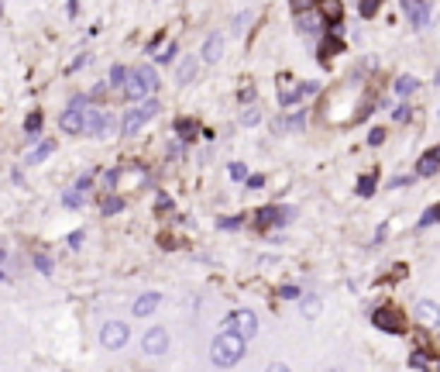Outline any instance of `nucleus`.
<instances>
[{"mask_svg": "<svg viewBox=\"0 0 440 372\" xmlns=\"http://www.w3.org/2000/svg\"><path fill=\"white\" fill-rule=\"evenodd\" d=\"M176 52H179V49L169 42V45H165V52H158V62H172V59H176Z\"/></svg>", "mask_w": 440, "mask_h": 372, "instance_id": "37", "label": "nucleus"}, {"mask_svg": "<svg viewBox=\"0 0 440 372\" xmlns=\"http://www.w3.org/2000/svg\"><path fill=\"white\" fill-rule=\"evenodd\" d=\"M375 186H379V173H364V176H358V197H371L375 193Z\"/></svg>", "mask_w": 440, "mask_h": 372, "instance_id": "21", "label": "nucleus"}, {"mask_svg": "<svg viewBox=\"0 0 440 372\" xmlns=\"http://www.w3.org/2000/svg\"><path fill=\"white\" fill-rule=\"evenodd\" d=\"M320 62H327V55H337V52H344V42H340V38H337V31L334 35H327V38H323V45H320Z\"/></svg>", "mask_w": 440, "mask_h": 372, "instance_id": "20", "label": "nucleus"}, {"mask_svg": "<svg viewBox=\"0 0 440 372\" xmlns=\"http://www.w3.org/2000/svg\"><path fill=\"white\" fill-rule=\"evenodd\" d=\"M52 152H55V141H45V145H38V149L28 156V162H42L45 156H52Z\"/></svg>", "mask_w": 440, "mask_h": 372, "instance_id": "26", "label": "nucleus"}, {"mask_svg": "<svg viewBox=\"0 0 440 372\" xmlns=\"http://www.w3.org/2000/svg\"><path fill=\"white\" fill-rule=\"evenodd\" d=\"M258 121H261L258 107H251V110H244V114H241V124H258Z\"/></svg>", "mask_w": 440, "mask_h": 372, "instance_id": "34", "label": "nucleus"}, {"mask_svg": "<svg viewBox=\"0 0 440 372\" xmlns=\"http://www.w3.org/2000/svg\"><path fill=\"white\" fill-rule=\"evenodd\" d=\"M413 318L420 327H427V331H440V303L437 300H416V307H413Z\"/></svg>", "mask_w": 440, "mask_h": 372, "instance_id": "7", "label": "nucleus"}, {"mask_svg": "<svg viewBox=\"0 0 440 372\" xmlns=\"http://www.w3.org/2000/svg\"><path fill=\"white\" fill-rule=\"evenodd\" d=\"M406 183H413V176H396V180H388L392 190H396V186H406Z\"/></svg>", "mask_w": 440, "mask_h": 372, "instance_id": "43", "label": "nucleus"}, {"mask_svg": "<svg viewBox=\"0 0 440 372\" xmlns=\"http://www.w3.org/2000/svg\"><path fill=\"white\" fill-rule=\"evenodd\" d=\"M413 90H416V80H413V76H399V80H396V93H399V97H410Z\"/></svg>", "mask_w": 440, "mask_h": 372, "instance_id": "25", "label": "nucleus"}, {"mask_svg": "<svg viewBox=\"0 0 440 372\" xmlns=\"http://www.w3.org/2000/svg\"><path fill=\"white\" fill-rule=\"evenodd\" d=\"M396 121H410V104H399V107H396Z\"/></svg>", "mask_w": 440, "mask_h": 372, "instance_id": "42", "label": "nucleus"}, {"mask_svg": "<svg viewBox=\"0 0 440 372\" xmlns=\"http://www.w3.org/2000/svg\"><path fill=\"white\" fill-rule=\"evenodd\" d=\"M430 224H440V204H434L430 211L420 217V228H430Z\"/></svg>", "mask_w": 440, "mask_h": 372, "instance_id": "27", "label": "nucleus"}, {"mask_svg": "<svg viewBox=\"0 0 440 372\" xmlns=\"http://www.w3.org/2000/svg\"><path fill=\"white\" fill-rule=\"evenodd\" d=\"M158 303H162V293H141V296L134 300L131 314H134V318H148L152 310H158Z\"/></svg>", "mask_w": 440, "mask_h": 372, "instance_id": "12", "label": "nucleus"}, {"mask_svg": "<svg viewBox=\"0 0 440 372\" xmlns=\"http://www.w3.org/2000/svg\"><path fill=\"white\" fill-rule=\"evenodd\" d=\"M224 331H237L241 338H255L258 335V314L255 310H234L224 318Z\"/></svg>", "mask_w": 440, "mask_h": 372, "instance_id": "4", "label": "nucleus"}, {"mask_svg": "<svg viewBox=\"0 0 440 372\" xmlns=\"http://www.w3.org/2000/svg\"><path fill=\"white\" fill-rule=\"evenodd\" d=\"M437 86H440V73H437Z\"/></svg>", "mask_w": 440, "mask_h": 372, "instance_id": "45", "label": "nucleus"}, {"mask_svg": "<svg viewBox=\"0 0 440 372\" xmlns=\"http://www.w3.org/2000/svg\"><path fill=\"white\" fill-rule=\"evenodd\" d=\"M69 245H73V248H79V245H83V231H73V235H69Z\"/></svg>", "mask_w": 440, "mask_h": 372, "instance_id": "44", "label": "nucleus"}, {"mask_svg": "<svg viewBox=\"0 0 440 372\" xmlns=\"http://www.w3.org/2000/svg\"><path fill=\"white\" fill-rule=\"evenodd\" d=\"M275 296H279V300H299V286H283Z\"/></svg>", "mask_w": 440, "mask_h": 372, "instance_id": "36", "label": "nucleus"}, {"mask_svg": "<svg viewBox=\"0 0 440 372\" xmlns=\"http://www.w3.org/2000/svg\"><path fill=\"white\" fill-rule=\"evenodd\" d=\"M403 11H406V18H410L416 28L430 25V4H427V0H403Z\"/></svg>", "mask_w": 440, "mask_h": 372, "instance_id": "9", "label": "nucleus"}, {"mask_svg": "<svg viewBox=\"0 0 440 372\" xmlns=\"http://www.w3.org/2000/svg\"><path fill=\"white\" fill-rule=\"evenodd\" d=\"M141 351L152 355V359L165 355V351H169V335H165V327H148L145 338H141Z\"/></svg>", "mask_w": 440, "mask_h": 372, "instance_id": "8", "label": "nucleus"}, {"mask_svg": "<svg viewBox=\"0 0 440 372\" xmlns=\"http://www.w3.org/2000/svg\"><path fill=\"white\" fill-rule=\"evenodd\" d=\"M320 28H323V18H320L313 7L299 11V18H296V31H299V35H316Z\"/></svg>", "mask_w": 440, "mask_h": 372, "instance_id": "11", "label": "nucleus"}, {"mask_svg": "<svg viewBox=\"0 0 440 372\" xmlns=\"http://www.w3.org/2000/svg\"><path fill=\"white\" fill-rule=\"evenodd\" d=\"M227 173H231V180H244V176H248V169H244L241 162H231V169H227Z\"/></svg>", "mask_w": 440, "mask_h": 372, "instance_id": "38", "label": "nucleus"}, {"mask_svg": "<svg viewBox=\"0 0 440 372\" xmlns=\"http://www.w3.org/2000/svg\"><path fill=\"white\" fill-rule=\"evenodd\" d=\"M382 141H386V128H371V132H368V145H375V149H379Z\"/></svg>", "mask_w": 440, "mask_h": 372, "instance_id": "33", "label": "nucleus"}, {"mask_svg": "<svg viewBox=\"0 0 440 372\" xmlns=\"http://www.w3.org/2000/svg\"><path fill=\"white\" fill-rule=\"evenodd\" d=\"M255 224H258V228H272V224H279V207H275V204L261 207V211L255 214Z\"/></svg>", "mask_w": 440, "mask_h": 372, "instance_id": "19", "label": "nucleus"}, {"mask_svg": "<svg viewBox=\"0 0 440 372\" xmlns=\"http://www.w3.org/2000/svg\"><path fill=\"white\" fill-rule=\"evenodd\" d=\"M90 183H93V176H83L76 183V190H69L66 197H62V204L66 207H83V200H86V190H90Z\"/></svg>", "mask_w": 440, "mask_h": 372, "instance_id": "15", "label": "nucleus"}, {"mask_svg": "<svg viewBox=\"0 0 440 372\" xmlns=\"http://www.w3.org/2000/svg\"><path fill=\"white\" fill-rule=\"evenodd\" d=\"M0 259H4V248H0Z\"/></svg>", "mask_w": 440, "mask_h": 372, "instance_id": "46", "label": "nucleus"}, {"mask_svg": "<svg viewBox=\"0 0 440 372\" xmlns=\"http://www.w3.org/2000/svg\"><path fill=\"white\" fill-rule=\"evenodd\" d=\"M371 324H375L379 331H388V335H403V331H406V318H403L396 307H379V310L371 314Z\"/></svg>", "mask_w": 440, "mask_h": 372, "instance_id": "6", "label": "nucleus"}, {"mask_svg": "<svg viewBox=\"0 0 440 372\" xmlns=\"http://www.w3.org/2000/svg\"><path fill=\"white\" fill-rule=\"evenodd\" d=\"M158 86V76L152 66H138L134 73H128V80H124V97L128 100H145L148 93H155Z\"/></svg>", "mask_w": 440, "mask_h": 372, "instance_id": "2", "label": "nucleus"}, {"mask_svg": "<svg viewBox=\"0 0 440 372\" xmlns=\"http://www.w3.org/2000/svg\"><path fill=\"white\" fill-rule=\"evenodd\" d=\"M320 7H323V14L331 18V31H340V14H344V7H340V0H323Z\"/></svg>", "mask_w": 440, "mask_h": 372, "instance_id": "18", "label": "nucleus"}, {"mask_svg": "<svg viewBox=\"0 0 440 372\" xmlns=\"http://www.w3.org/2000/svg\"><path fill=\"white\" fill-rule=\"evenodd\" d=\"M176 134L189 141V138L196 134V121H189V117H179V121H176Z\"/></svg>", "mask_w": 440, "mask_h": 372, "instance_id": "24", "label": "nucleus"}, {"mask_svg": "<svg viewBox=\"0 0 440 372\" xmlns=\"http://www.w3.org/2000/svg\"><path fill=\"white\" fill-rule=\"evenodd\" d=\"M251 21H255V11H244V14H237V18H234V31H244V28L251 25Z\"/></svg>", "mask_w": 440, "mask_h": 372, "instance_id": "31", "label": "nucleus"}, {"mask_svg": "<svg viewBox=\"0 0 440 372\" xmlns=\"http://www.w3.org/2000/svg\"><path fill=\"white\" fill-rule=\"evenodd\" d=\"M220 55H224V35H210L203 45V62H217Z\"/></svg>", "mask_w": 440, "mask_h": 372, "instance_id": "16", "label": "nucleus"}, {"mask_svg": "<svg viewBox=\"0 0 440 372\" xmlns=\"http://www.w3.org/2000/svg\"><path fill=\"white\" fill-rule=\"evenodd\" d=\"M244 180H248L251 190H261V186H265V176H261V173H255V176H244Z\"/></svg>", "mask_w": 440, "mask_h": 372, "instance_id": "40", "label": "nucleus"}, {"mask_svg": "<svg viewBox=\"0 0 440 372\" xmlns=\"http://www.w3.org/2000/svg\"><path fill=\"white\" fill-rule=\"evenodd\" d=\"M434 173H440V145H434V149H427L423 156H420V162H416V176H434Z\"/></svg>", "mask_w": 440, "mask_h": 372, "instance_id": "10", "label": "nucleus"}, {"mask_svg": "<svg viewBox=\"0 0 440 372\" xmlns=\"http://www.w3.org/2000/svg\"><path fill=\"white\" fill-rule=\"evenodd\" d=\"M124 80H128V69H124V66H114V69H110V80H107V86H124Z\"/></svg>", "mask_w": 440, "mask_h": 372, "instance_id": "28", "label": "nucleus"}, {"mask_svg": "<svg viewBox=\"0 0 440 372\" xmlns=\"http://www.w3.org/2000/svg\"><path fill=\"white\" fill-rule=\"evenodd\" d=\"M289 7L299 14V11H307V7H313V0H289Z\"/></svg>", "mask_w": 440, "mask_h": 372, "instance_id": "41", "label": "nucleus"}, {"mask_svg": "<svg viewBox=\"0 0 440 372\" xmlns=\"http://www.w3.org/2000/svg\"><path fill=\"white\" fill-rule=\"evenodd\" d=\"M241 355H244V338H241L237 331H220V335L213 338V345H210V362H213L217 369L237 366Z\"/></svg>", "mask_w": 440, "mask_h": 372, "instance_id": "1", "label": "nucleus"}, {"mask_svg": "<svg viewBox=\"0 0 440 372\" xmlns=\"http://www.w3.org/2000/svg\"><path fill=\"white\" fill-rule=\"evenodd\" d=\"M410 369H430L427 351H413V355H410Z\"/></svg>", "mask_w": 440, "mask_h": 372, "instance_id": "32", "label": "nucleus"}, {"mask_svg": "<svg viewBox=\"0 0 440 372\" xmlns=\"http://www.w3.org/2000/svg\"><path fill=\"white\" fill-rule=\"evenodd\" d=\"M0 279H4V272H0Z\"/></svg>", "mask_w": 440, "mask_h": 372, "instance_id": "47", "label": "nucleus"}, {"mask_svg": "<svg viewBox=\"0 0 440 372\" xmlns=\"http://www.w3.org/2000/svg\"><path fill=\"white\" fill-rule=\"evenodd\" d=\"M124 211V200H121V197H107L104 200V214L107 217H110V214H121Z\"/></svg>", "mask_w": 440, "mask_h": 372, "instance_id": "30", "label": "nucleus"}, {"mask_svg": "<svg viewBox=\"0 0 440 372\" xmlns=\"http://www.w3.org/2000/svg\"><path fill=\"white\" fill-rule=\"evenodd\" d=\"M59 128L66 134H83V110H79V107H69V110L59 117Z\"/></svg>", "mask_w": 440, "mask_h": 372, "instance_id": "13", "label": "nucleus"}, {"mask_svg": "<svg viewBox=\"0 0 440 372\" xmlns=\"http://www.w3.org/2000/svg\"><path fill=\"white\" fill-rule=\"evenodd\" d=\"M307 128V110L292 114V117H275L272 121V132H303Z\"/></svg>", "mask_w": 440, "mask_h": 372, "instance_id": "14", "label": "nucleus"}, {"mask_svg": "<svg viewBox=\"0 0 440 372\" xmlns=\"http://www.w3.org/2000/svg\"><path fill=\"white\" fill-rule=\"evenodd\" d=\"M379 7H382V0H362V4H358L362 18H375V14H379Z\"/></svg>", "mask_w": 440, "mask_h": 372, "instance_id": "29", "label": "nucleus"}, {"mask_svg": "<svg viewBox=\"0 0 440 372\" xmlns=\"http://www.w3.org/2000/svg\"><path fill=\"white\" fill-rule=\"evenodd\" d=\"M299 296H303V293H299ZM299 307H303V314H307V318H320V310H323L320 296H303V300H299Z\"/></svg>", "mask_w": 440, "mask_h": 372, "instance_id": "22", "label": "nucleus"}, {"mask_svg": "<svg viewBox=\"0 0 440 372\" xmlns=\"http://www.w3.org/2000/svg\"><path fill=\"white\" fill-rule=\"evenodd\" d=\"M35 266L42 269V272H52V259L49 255H35Z\"/></svg>", "mask_w": 440, "mask_h": 372, "instance_id": "39", "label": "nucleus"}, {"mask_svg": "<svg viewBox=\"0 0 440 372\" xmlns=\"http://www.w3.org/2000/svg\"><path fill=\"white\" fill-rule=\"evenodd\" d=\"M128 342H131V327L124 320H107L100 327V345L110 348V351H121Z\"/></svg>", "mask_w": 440, "mask_h": 372, "instance_id": "5", "label": "nucleus"}, {"mask_svg": "<svg viewBox=\"0 0 440 372\" xmlns=\"http://www.w3.org/2000/svg\"><path fill=\"white\" fill-rule=\"evenodd\" d=\"M42 124H45V117L35 110V114H28V121H25V132L28 138H38V132H42Z\"/></svg>", "mask_w": 440, "mask_h": 372, "instance_id": "23", "label": "nucleus"}, {"mask_svg": "<svg viewBox=\"0 0 440 372\" xmlns=\"http://www.w3.org/2000/svg\"><path fill=\"white\" fill-rule=\"evenodd\" d=\"M196 69H200V62H196V59H182L179 73H176V83H179V86L193 83V80H196Z\"/></svg>", "mask_w": 440, "mask_h": 372, "instance_id": "17", "label": "nucleus"}, {"mask_svg": "<svg viewBox=\"0 0 440 372\" xmlns=\"http://www.w3.org/2000/svg\"><path fill=\"white\" fill-rule=\"evenodd\" d=\"M155 114H158V100L145 97V100H141V107H134L128 117H124L121 132H124V134H138L141 128H145V124H148V121H152V117H155Z\"/></svg>", "mask_w": 440, "mask_h": 372, "instance_id": "3", "label": "nucleus"}, {"mask_svg": "<svg viewBox=\"0 0 440 372\" xmlns=\"http://www.w3.org/2000/svg\"><path fill=\"white\" fill-rule=\"evenodd\" d=\"M217 224H220L224 231H237V228H241V217H220Z\"/></svg>", "mask_w": 440, "mask_h": 372, "instance_id": "35", "label": "nucleus"}]
</instances>
